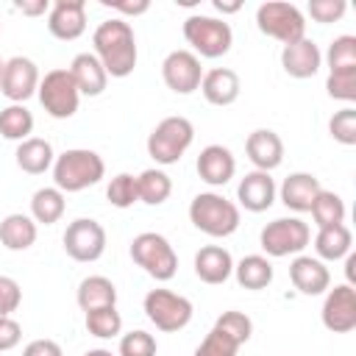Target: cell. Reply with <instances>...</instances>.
<instances>
[{
  "instance_id": "cell-1",
  "label": "cell",
  "mask_w": 356,
  "mask_h": 356,
  "mask_svg": "<svg viewBox=\"0 0 356 356\" xmlns=\"http://www.w3.org/2000/svg\"><path fill=\"white\" fill-rule=\"evenodd\" d=\"M95 56L100 58L106 75L111 78H128L136 67V36L134 28L125 19H106L92 33Z\"/></svg>"
},
{
  "instance_id": "cell-2",
  "label": "cell",
  "mask_w": 356,
  "mask_h": 356,
  "mask_svg": "<svg viewBox=\"0 0 356 356\" xmlns=\"http://www.w3.org/2000/svg\"><path fill=\"white\" fill-rule=\"evenodd\" d=\"M106 175L103 159L89 147H72L56 156L53 161V181L61 192H81L95 186Z\"/></svg>"
},
{
  "instance_id": "cell-3",
  "label": "cell",
  "mask_w": 356,
  "mask_h": 356,
  "mask_svg": "<svg viewBox=\"0 0 356 356\" xmlns=\"http://www.w3.org/2000/svg\"><path fill=\"white\" fill-rule=\"evenodd\" d=\"M189 220L206 236L222 239L239 228V206L217 192H200L189 203Z\"/></svg>"
},
{
  "instance_id": "cell-4",
  "label": "cell",
  "mask_w": 356,
  "mask_h": 356,
  "mask_svg": "<svg viewBox=\"0 0 356 356\" xmlns=\"http://www.w3.org/2000/svg\"><path fill=\"white\" fill-rule=\"evenodd\" d=\"M195 128L186 117H164L147 136V156L161 167L178 164V159L189 150Z\"/></svg>"
},
{
  "instance_id": "cell-5",
  "label": "cell",
  "mask_w": 356,
  "mask_h": 356,
  "mask_svg": "<svg viewBox=\"0 0 356 356\" xmlns=\"http://www.w3.org/2000/svg\"><path fill=\"white\" fill-rule=\"evenodd\" d=\"M184 39L192 44L195 56L200 58H220L231 50L234 31L225 19L206 17V14H192L184 19Z\"/></svg>"
},
{
  "instance_id": "cell-6",
  "label": "cell",
  "mask_w": 356,
  "mask_h": 356,
  "mask_svg": "<svg viewBox=\"0 0 356 356\" xmlns=\"http://www.w3.org/2000/svg\"><path fill=\"white\" fill-rule=\"evenodd\" d=\"M131 259L156 281H170L178 273V256L167 236L156 231H142L131 242Z\"/></svg>"
},
{
  "instance_id": "cell-7",
  "label": "cell",
  "mask_w": 356,
  "mask_h": 356,
  "mask_svg": "<svg viewBox=\"0 0 356 356\" xmlns=\"http://www.w3.org/2000/svg\"><path fill=\"white\" fill-rule=\"evenodd\" d=\"M256 25L264 36L278 39L281 44H292L306 36V17L295 3L267 0L256 8Z\"/></svg>"
},
{
  "instance_id": "cell-8",
  "label": "cell",
  "mask_w": 356,
  "mask_h": 356,
  "mask_svg": "<svg viewBox=\"0 0 356 356\" xmlns=\"http://www.w3.org/2000/svg\"><path fill=\"white\" fill-rule=\"evenodd\" d=\"M145 314H147V320L159 328V331H164V334H172V331H181V328H186L189 325V320H192V300L189 298H184V295H178V292H172V289H150L147 295H145Z\"/></svg>"
},
{
  "instance_id": "cell-9",
  "label": "cell",
  "mask_w": 356,
  "mask_h": 356,
  "mask_svg": "<svg viewBox=\"0 0 356 356\" xmlns=\"http://www.w3.org/2000/svg\"><path fill=\"white\" fill-rule=\"evenodd\" d=\"M36 95H39L42 108L53 120H70L78 111V103H81V92H78L70 70H50L39 81Z\"/></svg>"
},
{
  "instance_id": "cell-10",
  "label": "cell",
  "mask_w": 356,
  "mask_h": 356,
  "mask_svg": "<svg viewBox=\"0 0 356 356\" xmlns=\"http://www.w3.org/2000/svg\"><path fill=\"white\" fill-rule=\"evenodd\" d=\"M309 239H312V231L300 217H278V220L267 222L259 234L261 250L273 259L300 253L309 245Z\"/></svg>"
},
{
  "instance_id": "cell-11",
  "label": "cell",
  "mask_w": 356,
  "mask_h": 356,
  "mask_svg": "<svg viewBox=\"0 0 356 356\" xmlns=\"http://www.w3.org/2000/svg\"><path fill=\"white\" fill-rule=\"evenodd\" d=\"M64 250L75 261H97L106 250V228L92 220V217H78L67 225L64 236Z\"/></svg>"
},
{
  "instance_id": "cell-12",
  "label": "cell",
  "mask_w": 356,
  "mask_h": 356,
  "mask_svg": "<svg viewBox=\"0 0 356 356\" xmlns=\"http://www.w3.org/2000/svg\"><path fill=\"white\" fill-rule=\"evenodd\" d=\"M161 78L175 95H192L195 89H200L203 81L200 58L192 50H172L161 61Z\"/></svg>"
},
{
  "instance_id": "cell-13",
  "label": "cell",
  "mask_w": 356,
  "mask_h": 356,
  "mask_svg": "<svg viewBox=\"0 0 356 356\" xmlns=\"http://www.w3.org/2000/svg\"><path fill=\"white\" fill-rule=\"evenodd\" d=\"M39 70L31 58L25 56H14L6 61L3 75H0V92L3 97H8L11 103H25L31 95H36L39 89Z\"/></svg>"
},
{
  "instance_id": "cell-14",
  "label": "cell",
  "mask_w": 356,
  "mask_h": 356,
  "mask_svg": "<svg viewBox=\"0 0 356 356\" xmlns=\"http://www.w3.org/2000/svg\"><path fill=\"white\" fill-rule=\"evenodd\" d=\"M323 325L334 334H348L356 328V289L353 284H339L328 289L323 300Z\"/></svg>"
},
{
  "instance_id": "cell-15",
  "label": "cell",
  "mask_w": 356,
  "mask_h": 356,
  "mask_svg": "<svg viewBox=\"0 0 356 356\" xmlns=\"http://www.w3.org/2000/svg\"><path fill=\"white\" fill-rule=\"evenodd\" d=\"M47 31L61 39L72 42L86 31V3L83 0H56L47 11Z\"/></svg>"
},
{
  "instance_id": "cell-16",
  "label": "cell",
  "mask_w": 356,
  "mask_h": 356,
  "mask_svg": "<svg viewBox=\"0 0 356 356\" xmlns=\"http://www.w3.org/2000/svg\"><path fill=\"white\" fill-rule=\"evenodd\" d=\"M281 67H284V72L289 78H300L303 81V78L317 75V70L323 67V53L309 36H303V39H298L292 44H284Z\"/></svg>"
},
{
  "instance_id": "cell-17",
  "label": "cell",
  "mask_w": 356,
  "mask_h": 356,
  "mask_svg": "<svg viewBox=\"0 0 356 356\" xmlns=\"http://www.w3.org/2000/svg\"><path fill=\"white\" fill-rule=\"evenodd\" d=\"M245 153H248V159H250V164L256 170L270 172V170L281 167V161H284V142H281V136L275 131L256 128L245 139Z\"/></svg>"
},
{
  "instance_id": "cell-18",
  "label": "cell",
  "mask_w": 356,
  "mask_h": 356,
  "mask_svg": "<svg viewBox=\"0 0 356 356\" xmlns=\"http://www.w3.org/2000/svg\"><path fill=\"white\" fill-rule=\"evenodd\" d=\"M289 278L300 295H323L331 286L328 267L314 256H295L289 264Z\"/></svg>"
},
{
  "instance_id": "cell-19",
  "label": "cell",
  "mask_w": 356,
  "mask_h": 356,
  "mask_svg": "<svg viewBox=\"0 0 356 356\" xmlns=\"http://www.w3.org/2000/svg\"><path fill=\"white\" fill-rule=\"evenodd\" d=\"M236 172V159L222 145H206L197 156V175L209 186H225Z\"/></svg>"
},
{
  "instance_id": "cell-20",
  "label": "cell",
  "mask_w": 356,
  "mask_h": 356,
  "mask_svg": "<svg viewBox=\"0 0 356 356\" xmlns=\"http://www.w3.org/2000/svg\"><path fill=\"white\" fill-rule=\"evenodd\" d=\"M275 181H273V175L270 172H261V170H253V172H248L242 181H239V186H236V200H239V206H245L248 211H267L270 206H273V200H275Z\"/></svg>"
},
{
  "instance_id": "cell-21",
  "label": "cell",
  "mask_w": 356,
  "mask_h": 356,
  "mask_svg": "<svg viewBox=\"0 0 356 356\" xmlns=\"http://www.w3.org/2000/svg\"><path fill=\"white\" fill-rule=\"evenodd\" d=\"M195 275L203 284H225L234 275V259L220 245H206L195 253Z\"/></svg>"
},
{
  "instance_id": "cell-22",
  "label": "cell",
  "mask_w": 356,
  "mask_h": 356,
  "mask_svg": "<svg viewBox=\"0 0 356 356\" xmlns=\"http://www.w3.org/2000/svg\"><path fill=\"white\" fill-rule=\"evenodd\" d=\"M67 70H70V75H72V81H75L81 95H86V97L103 95V89L108 83V75H106V70H103V64H100V58L95 53H78Z\"/></svg>"
},
{
  "instance_id": "cell-23",
  "label": "cell",
  "mask_w": 356,
  "mask_h": 356,
  "mask_svg": "<svg viewBox=\"0 0 356 356\" xmlns=\"http://www.w3.org/2000/svg\"><path fill=\"white\" fill-rule=\"evenodd\" d=\"M320 178H314L312 172H289L278 189L281 203L292 211H309L317 192H320Z\"/></svg>"
},
{
  "instance_id": "cell-24",
  "label": "cell",
  "mask_w": 356,
  "mask_h": 356,
  "mask_svg": "<svg viewBox=\"0 0 356 356\" xmlns=\"http://www.w3.org/2000/svg\"><path fill=\"white\" fill-rule=\"evenodd\" d=\"M239 89H242L239 75L228 67H214V70L203 72L200 92L211 106H231L239 97Z\"/></svg>"
},
{
  "instance_id": "cell-25",
  "label": "cell",
  "mask_w": 356,
  "mask_h": 356,
  "mask_svg": "<svg viewBox=\"0 0 356 356\" xmlns=\"http://www.w3.org/2000/svg\"><path fill=\"white\" fill-rule=\"evenodd\" d=\"M14 159H17V167H19L22 172H28V175H42L44 170L53 167L56 153H53V145H50L47 139L31 136V139H25V142L17 145Z\"/></svg>"
},
{
  "instance_id": "cell-26",
  "label": "cell",
  "mask_w": 356,
  "mask_h": 356,
  "mask_svg": "<svg viewBox=\"0 0 356 356\" xmlns=\"http://www.w3.org/2000/svg\"><path fill=\"white\" fill-rule=\"evenodd\" d=\"M36 234L39 231H36L33 217L19 214V211L3 217V222H0V245L6 250H28L36 242Z\"/></svg>"
},
{
  "instance_id": "cell-27",
  "label": "cell",
  "mask_w": 356,
  "mask_h": 356,
  "mask_svg": "<svg viewBox=\"0 0 356 356\" xmlns=\"http://www.w3.org/2000/svg\"><path fill=\"white\" fill-rule=\"evenodd\" d=\"M350 245H353V234L350 228L342 222V225H328V228H320L317 236H314V250H317V259L323 261H337V259H345L350 253Z\"/></svg>"
},
{
  "instance_id": "cell-28",
  "label": "cell",
  "mask_w": 356,
  "mask_h": 356,
  "mask_svg": "<svg viewBox=\"0 0 356 356\" xmlns=\"http://www.w3.org/2000/svg\"><path fill=\"white\" fill-rule=\"evenodd\" d=\"M78 306L83 312H95L103 306H117V286L106 275H89L78 284Z\"/></svg>"
},
{
  "instance_id": "cell-29",
  "label": "cell",
  "mask_w": 356,
  "mask_h": 356,
  "mask_svg": "<svg viewBox=\"0 0 356 356\" xmlns=\"http://www.w3.org/2000/svg\"><path fill=\"white\" fill-rule=\"evenodd\" d=\"M234 275H236V284L245 289H264L273 284V264L267 256L250 253L234 264Z\"/></svg>"
},
{
  "instance_id": "cell-30",
  "label": "cell",
  "mask_w": 356,
  "mask_h": 356,
  "mask_svg": "<svg viewBox=\"0 0 356 356\" xmlns=\"http://www.w3.org/2000/svg\"><path fill=\"white\" fill-rule=\"evenodd\" d=\"M64 209H67L64 192L56 186H42L31 197V217H33V222H42V225L58 222L64 217Z\"/></svg>"
},
{
  "instance_id": "cell-31",
  "label": "cell",
  "mask_w": 356,
  "mask_h": 356,
  "mask_svg": "<svg viewBox=\"0 0 356 356\" xmlns=\"http://www.w3.org/2000/svg\"><path fill=\"white\" fill-rule=\"evenodd\" d=\"M136 192H139V200L147 203V206H159L170 197L172 192V181L164 170L159 167H150V170H142L136 175Z\"/></svg>"
},
{
  "instance_id": "cell-32",
  "label": "cell",
  "mask_w": 356,
  "mask_h": 356,
  "mask_svg": "<svg viewBox=\"0 0 356 356\" xmlns=\"http://www.w3.org/2000/svg\"><path fill=\"white\" fill-rule=\"evenodd\" d=\"M33 131V114L22 103H11L0 111V136L8 142H25Z\"/></svg>"
},
{
  "instance_id": "cell-33",
  "label": "cell",
  "mask_w": 356,
  "mask_h": 356,
  "mask_svg": "<svg viewBox=\"0 0 356 356\" xmlns=\"http://www.w3.org/2000/svg\"><path fill=\"white\" fill-rule=\"evenodd\" d=\"M309 211H312L317 228H328V225H342L345 222V200L331 189H320Z\"/></svg>"
},
{
  "instance_id": "cell-34",
  "label": "cell",
  "mask_w": 356,
  "mask_h": 356,
  "mask_svg": "<svg viewBox=\"0 0 356 356\" xmlns=\"http://www.w3.org/2000/svg\"><path fill=\"white\" fill-rule=\"evenodd\" d=\"M86 331L97 339H111L122 331V317L117 306H103L95 312H86Z\"/></svg>"
},
{
  "instance_id": "cell-35",
  "label": "cell",
  "mask_w": 356,
  "mask_h": 356,
  "mask_svg": "<svg viewBox=\"0 0 356 356\" xmlns=\"http://www.w3.org/2000/svg\"><path fill=\"white\" fill-rule=\"evenodd\" d=\"M325 61H328V72H334V70H353L356 67V36H350V33L337 36L328 44Z\"/></svg>"
},
{
  "instance_id": "cell-36",
  "label": "cell",
  "mask_w": 356,
  "mask_h": 356,
  "mask_svg": "<svg viewBox=\"0 0 356 356\" xmlns=\"http://www.w3.org/2000/svg\"><path fill=\"white\" fill-rule=\"evenodd\" d=\"M106 197H108V203L117 206V209H128V206H134V203L139 200V192H136V175H131V172H120V175H114V178L108 181V186H106Z\"/></svg>"
},
{
  "instance_id": "cell-37",
  "label": "cell",
  "mask_w": 356,
  "mask_h": 356,
  "mask_svg": "<svg viewBox=\"0 0 356 356\" xmlns=\"http://www.w3.org/2000/svg\"><path fill=\"white\" fill-rule=\"evenodd\" d=\"M242 345L234 339V337H228L225 331H220L217 325L203 337V342L195 348V356H236V350H239Z\"/></svg>"
},
{
  "instance_id": "cell-38",
  "label": "cell",
  "mask_w": 356,
  "mask_h": 356,
  "mask_svg": "<svg viewBox=\"0 0 356 356\" xmlns=\"http://www.w3.org/2000/svg\"><path fill=\"white\" fill-rule=\"evenodd\" d=\"M328 134H331L339 145H345V147L356 145V108H353V106L339 108V111L328 120Z\"/></svg>"
},
{
  "instance_id": "cell-39",
  "label": "cell",
  "mask_w": 356,
  "mask_h": 356,
  "mask_svg": "<svg viewBox=\"0 0 356 356\" xmlns=\"http://www.w3.org/2000/svg\"><path fill=\"white\" fill-rule=\"evenodd\" d=\"M325 92L334 100H345L353 103L356 100V67L353 70H334L325 78Z\"/></svg>"
},
{
  "instance_id": "cell-40",
  "label": "cell",
  "mask_w": 356,
  "mask_h": 356,
  "mask_svg": "<svg viewBox=\"0 0 356 356\" xmlns=\"http://www.w3.org/2000/svg\"><path fill=\"white\" fill-rule=\"evenodd\" d=\"M220 331H225L228 337H234L239 345H245L248 339H250V334H253V323H250V317L245 314V312H222L220 317H217V323H214Z\"/></svg>"
},
{
  "instance_id": "cell-41",
  "label": "cell",
  "mask_w": 356,
  "mask_h": 356,
  "mask_svg": "<svg viewBox=\"0 0 356 356\" xmlns=\"http://www.w3.org/2000/svg\"><path fill=\"white\" fill-rule=\"evenodd\" d=\"M159 345L153 339V334L136 328V331H128L122 334L120 339V356H156Z\"/></svg>"
},
{
  "instance_id": "cell-42",
  "label": "cell",
  "mask_w": 356,
  "mask_h": 356,
  "mask_svg": "<svg viewBox=\"0 0 356 356\" xmlns=\"http://www.w3.org/2000/svg\"><path fill=\"white\" fill-rule=\"evenodd\" d=\"M345 8H348L345 0H309V14H312V19H314V22H323V25L342 19Z\"/></svg>"
},
{
  "instance_id": "cell-43",
  "label": "cell",
  "mask_w": 356,
  "mask_h": 356,
  "mask_svg": "<svg viewBox=\"0 0 356 356\" xmlns=\"http://www.w3.org/2000/svg\"><path fill=\"white\" fill-rule=\"evenodd\" d=\"M22 289L11 275H0V317H11V312L19 309Z\"/></svg>"
},
{
  "instance_id": "cell-44",
  "label": "cell",
  "mask_w": 356,
  "mask_h": 356,
  "mask_svg": "<svg viewBox=\"0 0 356 356\" xmlns=\"http://www.w3.org/2000/svg\"><path fill=\"white\" fill-rule=\"evenodd\" d=\"M22 339V325L14 317H0V350L17 348Z\"/></svg>"
},
{
  "instance_id": "cell-45",
  "label": "cell",
  "mask_w": 356,
  "mask_h": 356,
  "mask_svg": "<svg viewBox=\"0 0 356 356\" xmlns=\"http://www.w3.org/2000/svg\"><path fill=\"white\" fill-rule=\"evenodd\" d=\"M22 356H64V353H61V345L53 339H33L25 345Z\"/></svg>"
},
{
  "instance_id": "cell-46",
  "label": "cell",
  "mask_w": 356,
  "mask_h": 356,
  "mask_svg": "<svg viewBox=\"0 0 356 356\" xmlns=\"http://www.w3.org/2000/svg\"><path fill=\"white\" fill-rule=\"evenodd\" d=\"M103 6H111V8H117V11H122V14H145L147 8H150V3L147 0H134V3H111V0H103Z\"/></svg>"
},
{
  "instance_id": "cell-47",
  "label": "cell",
  "mask_w": 356,
  "mask_h": 356,
  "mask_svg": "<svg viewBox=\"0 0 356 356\" xmlns=\"http://www.w3.org/2000/svg\"><path fill=\"white\" fill-rule=\"evenodd\" d=\"M17 8L22 11V14H28V17H39V14H47L50 11V3L47 0H36V3H17Z\"/></svg>"
},
{
  "instance_id": "cell-48",
  "label": "cell",
  "mask_w": 356,
  "mask_h": 356,
  "mask_svg": "<svg viewBox=\"0 0 356 356\" xmlns=\"http://www.w3.org/2000/svg\"><path fill=\"white\" fill-rule=\"evenodd\" d=\"M214 8L222 11V14H234V11L242 8V3H222V0H214Z\"/></svg>"
},
{
  "instance_id": "cell-49",
  "label": "cell",
  "mask_w": 356,
  "mask_h": 356,
  "mask_svg": "<svg viewBox=\"0 0 356 356\" xmlns=\"http://www.w3.org/2000/svg\"><path fill=\"white\" fill-rule=\"evenodd\" d=\"M83 356H114L111 350H106V348H95V350H86Z\"/></svg>"
},
{
  "instance_id": "cell-50",
  "label": "cell",
  "mask_w": 356,
  "mask_h": 356,
  "mask_svg": "<svg viewBox=\"0 0 356 356\" xmlns=\"http://www.w3.org/2000/svg\"><path fill=\"white\" fill-rule=\"evenodd\" d=\"M3 67H6V61H3V58H0V75H3Z\"/></svg>"
}]
</instances>
